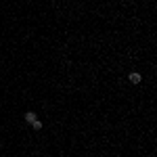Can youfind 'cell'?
Instances as JSON below:
<instances>
[{
    "label": "cell",
    "instance_id": "6da1fadb",
    "mask_svg": "<svg viewBox=\"0 0 157 157\" xmlns=\"http://www.w3.org/2000/svg\"><path fill=\"white\" fill-rule=\"evenodd\" d=\"M130 82H132V84H138V82H140V76H138V74H130Z\"/></svg>",
    "mask_w": 157,
    "mask_h": 157
},
{
    "label": "cell",
    "instance_id": "3957f363",
    "mask_svg": "<svg viewBox=\"0 0 157 157\" xmlns=\"http://www.w3.org/2000/svg\"><path fill=\"white\" fill-rule=\"evenodd\" d=\"M32 124H34V128H36V130H40V128H42V121H38V119H34Z\"/></svg>",
    "mask_w": 157,
    "mask_h": 157
},
{
    "label": "cell",
    "instance_id": "7a4b0ae2",
    "mask_svg": "<svg viewBox=\"0 0 157 157\" xmlns=\"http://www.w3.org/2000/svg\"><path fill=\"white\" fill-rule=\"evenodd\" d=\"M34 119H36V113H32V111H27V113H25V121H30V124H32Z\"/></svg>",
    "mask_w": 157,
    "mask_h": 157
}]
</instances>
